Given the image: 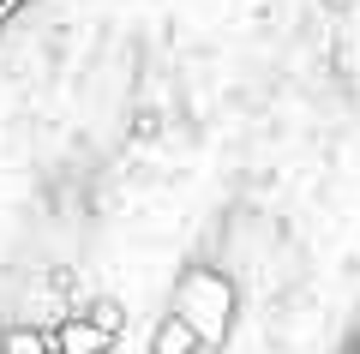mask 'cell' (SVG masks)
<instances>
[{
    "label": "cell",
    "instance_id": "1",
    "mask_svg": "<svg viewBox=\"0 0 360 354\" xmlns=\"http://www.w3.org/2000/svg\"><path fill=\"white\" fill-rule=\"evenodd\" d=\"M168 312L198 336L205 354H217V348H229V336H234L240 289H234V277L222 265H205V258H198V265H186L174 277V301H168Z\"/></svg>",
    "mask_w": 360,
    "mask_h": 354
},
{
    "label": "cell",
    "instance_id": "2",
    "mask_svg": "<svg viewBox=\"0 0 360 354\" xmlns=\"http://www.w3.org/2000/svg\"><path fill=\"white\" fill-rule=\"evenodd\" d=\"M108 348H115V342L84 318V306L66 312V318H54V354H108Z\"/></svg>",
    "mask_w": 360,
    "mask_h": 354
},
{
    "label": "cell",
    "instance_id": "3",
    "mask_svg": "<svg viewBox=\"0 0 360 354\" xmlns=\"http://www.w3.org/2000/svg\"><path fill=\"white\" fill-rule=\"evenodd\" d=\"M0 354H54L49 324H6L0 330Z\"/></svg>",
    "mask_w": 360,
    "mask_h": 354
},
{
    "label": "cell",
    "instance_id": "4",
    "mask_svg": "<svg viewBox=\"0 0 360 354\" xmlns=\"http://www.w3.org/2000/svg\"><path fill=\"white\" fill-rule=\"evenodd\" d=\"M84 318H90V324H96V330H103L108 342H120V330H127V306H120L115 294H96V301L84 306Z\"/></svg>",
    "mask_w": 360,
    "mask_h": 354
},
{
    "label": "cell",
    "instance_id": "5",
    "mask_svg": "<svg viewBox=\"0 0 360 354\" xmlns=\"http://www.w3.org/2000/svg\"><path fill=\"white\" fill-rule=\"evenodd\" d=\"M324 6H354V0H324Z\"/></svg>",
    "mask_w": 360,
    "mask_h": 354
},
{
    "label": "cell",
    "instance_id": "6",
    "mask_svg": "<svg viewBox=\"0 0 360 354\" xmlns=\"http://www.w3.org/2000/svg\"><path fill=\"white\" fill-rule=\"evenodd\" d=\"M354 354H360V342H354Z\"/></svg>",
    "mask_w": 360,
    "mask_h": 354
}]
</instances>
